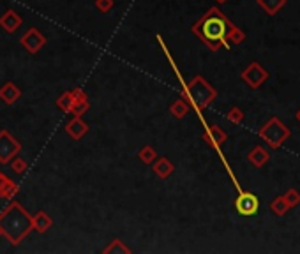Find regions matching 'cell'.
<instances>
[{
	"instance_id": "1",
	"label": "cell",
	"mask_w": 300,
	"mask_h": 254,
	"mask_svg": "<svg viewBox=\"0 0 300 254\" xmlns=\"http://www.w3.org/2000/svg\"><path fill=\"white\" fill-rule=\"evenodd\" d=\"M232 25L233 23L219 7H210L195 25L191 27V32L201 39L203 44H207L210 51H217L221 46L230 48L226 34L232 29Z\"/></svg>"
},
{
	"instance_id": "2",
	"label": "cell",
	"mask_w": 300,
	"mask_h": 254,
	"mask_svg": "<svg viewBox=\"0 0 300 254\" xmlns=\"http://www.w3.org/2000/svg\"><path fill=\"white\" fill-rule=\"evenodd\" d=\"M0 228L4 237L13 246H18L32 231V217L18 201H11L7 208L0 212Z\"/></svg>"
},
{
	"instance_id": "3",
	"label": "cell",
	"mask_w": 300,
	"mask_h": 254,
	"mask_svg": "<svg viewBox=\"0 0 300 254\" xmlns=\"http://www.w3.org/2000/svg\"><path fill=\"white\" fill-rule=\"evenodd\" d=\"M182 97L191 106H195L198 111H203L212 101H216L217 92L203 76H195L187 83L186 89L182 90Z\"/></svg>"
},
{
	"instance_id": "4",
	"label": "cell",
	"mask_w": 300,
	"mask_h": 254,
	"mask_svg": "<svg viewBox=\"0 0 300 254\" xmlns=\"http://www.w3.org/2000/svg\"><path fill=\"white\" fill-rule=\"evenodd\" d=\"M290 127L284 126L279 117H270L268 122L260 129V138L270 148H279L290 138Z\"/></svg>"
},
{
	"instance_id": "5",
	"label": "cell",
	"mask_w": 300,
	"mask_h": 254,
	"mask_svg": "<svg viewBox=\"0 0 300 254\" xmlns=\"http://www.w3.org/2000/svg\"><path fill=\"white\" fill-rule=\"evenodd\" d=\"M21 152V143L11 136L7 129L0 131V164H9Z\"/></svg>"
},
{
	"instance_id": "6",
	"label": "cell",
	"mask_w": 300,
	"mask_h": 254,
	"mask_svg": "<svg viewBox=\"0 0 300 254\" xmlns=\"http://www.w3.org/2000/svg\"><path fill=\"white\" fill-rule=\"evenodd\" d=\"M235 210L244 217H253L260 210V198L249 190H240L235 199Z\"/></svg>"
},
{
	"instance_id": "7",
	"label": "cell",
	"mask_w": 300,
	"mask_h": 254,
	"mask_svg": "<svg viewBox=\"0 0 300 254\" xmlns=\"http://www.w3.org/2000/svg\"><path fill=\"white\" fill-rule=\"evenodd\" d=\"M240 78L251 89H260V87L270 78V74H268V71H267L265 67H262L258 62H251L249 65L242 71Z\"/></svg>"
},
{
	"instance_id": "8",
	"label": "cell",
	"mask_w": 300,
	"mask_h": 254,
	"mask_svg": "<svg viewBox=\"0 0 300 254\" xmlns=\"http://www.w3.org/2000/svg\"><path fill=\"white\" fill-rule=\"evenodd\" d=\"M20 44L29 51L30 55H35L37 51H41V48L46 44V37L39 32V29H29L25 34L20 37Z\"/></svg>"
},
{
	"instance_id": "9",
	"label": "cell",
	"mask_w": 300,
	"mask_h": 254,
	"mask_svg": "<svg viewBox=\"0 0 300 254\" xmlns=\"http://www.w3.org/2000/svg\"><path fill=\"white\" fill-rule=\"evenodd\" d=\"M226 140H228V134L219 126H210L203 132V141L212 148H219L223 143H226Z\"/></svg>"
},
{
	"instance_id": "10",
	"label": "cell",
	"mask_w": 300,
	"mask_h": 254,
	"mask_svg": "<svg viewBox=\"0 0 300 254\" xmlns=\"http://www.w3.org/2000/svg\"><path fill=\"white\" fill-rule=\"evenodd\" d=\"M21 25H23V18H21L16 11H13V9H7V11L0 16V27H2L7 34L16 32Z\"/></svg>"
},
{
	"instance_id": "11",
	"label": "cell",
	"mask_w": 300,
	"mask_h": 254,
	"mask_svg": "<svg viewBox=\"0 0 300 254\" xmlns=\"http://www.w3.org/2000/svg\"><path fill=\"white\" fill-rule=\"evenodd\" d=\"M0 99L9 106L14 104V102H18L21 99V89L16 83H13V81H7L0 89Z\"/></svg>"
},
{
	"instance_id": "12",
	"label": "cell",
	"mask_w": 300,
	"mask_h": 254,
	"mask_svg": "<svg viewBox=\"0 0 300 254\" xmlns=\"http://www.w3.org/2000/svg\"><path fill=\"white\" fill-rule=\"evenodd\" d=\"M152 171L156 173L157 178L166 180V178L171 177V173L175 171V166L168 157H159V159H156V161L152 162Z\"/></svg>"
},
{
	"instance_id": "13",
	"label": "cell",
	"mask_w": 300,
	"mask_h": 254,
	"mask_svg": "<svg viewBox=\"0 0 300 254\" xmlns=\"http://www.w3.org/2000/svg\"><path fill=\"white\" fill-rule=\"evenodd\" d=\"M66 132L71 136L72 140H81L89 132V126L81 120V117H74V119L66 124Z\"/></svg>"
},
{
	"instance_id": "14",
	"label": "cell",
	"mask_w": 300,
	"mask_h": 254,
	"mask_svg": "<svg viewBox=\"0 0 300 254\" xmlns=\"http://www.w3.org/2000/svg\"><path fill=\"white\" fill-rule=\"evenodd\" d=\"M247 159H249V162L254 168H263L267 162L270 161V152H268L267 148H263L262 145H256V147L247 154Z\"/></svg>"
},
{
	"instance_id": "15",
	"label": "cell",
	"mask_w": 300,
	"mask_h": 254,
	"mask_svg": "<svg viewBox=\"0 0 300 254\" xmlns=\"http://www.w3.org/2000/svg\"><path fill=\"white\" fill-rule=\"evenodd\" d=\"M53 224V219L48 216L46 212H35V216H32V229H35L37 233H46Z\"/></svg>"
},
{
	"instance_id": "16",
	"label": "cell",
	"mask_w": 300,
	"mask_h": 254,
	"mask_svg": "<svg viewBox=\"0 0 300 254\" xmlns=\"http://www.w3.org/2000/svg\"><path fill=\"white\" fill-rule=\"evenodd\" d=\"M256 2L268 16H275L286 5V0H256Z\"/></svg>"
},
{
	"instance_id": "17",
	"label": "cell",
	"mask_w": 300,
	"mask_h": 254,
	"mask_svg": "<svg viewBox=\"0 0 300 254\" xmlns=\"http://www.w3.org/2000/svg\"><path fill=\"white\" fill-rule=\"evenodd\" d=\"M191 110V104L186 101V99H177V101L173 102V104L169 106V113L173 115L175 119H184L187 113H189Z\"/></svg>"
},
{
	"instance_id": "18",
	"label": "cell",
	"mask_w": 300,
	"mask_h": 254,
	"mask_svg": "<svg viewBox=\"0 0 300 254\" xmlns=\"http://www.w3.org/2000/svg\"><path fill=\"white\" fill-rule=\"evenodd\" d=\"M270 210L275 217H284L288 214V210H290V205L286 203L284 196H275L270 201Z\"/></svg>"
},
{
	"instance_id": "19",
	"label": "cell",
	"mask_w": 300,
	"mask_h": 254,
	"mask_svg": "<svg viewBox=\"0 0 300 254\" xmlns=\"http://www.w3.org/2000/svg\"><path fill=\"white\" fill-rule=\"evenodd\" d=\"M18 190H20V187H18L11 178H5L4 182H2V186H0V198L13 199L14 196L18 194Z\"/></svg>"
},
{
	"instance_id": "20",
	"label": "cell",
	"mask_w": 300,
	"mask_h": 254,
	"mask_svg": "<svg viewBox=\"0 0 300 254\" xmlns=\"http://www.w3.org/2000/svg\"><path fill=\"white\" fill-rule=\"evenodd\" d=\"M90 108V102L89 99H72V108H71V113L74 117H83Z\"/></svg>"
},
{
	"instance_id": "21",
	"label": "cell",
	"mask_w": 300,
	"mask_h": 254,
	"mask_svg": "<svg viewBox=\"0 0 300 254\" xmlns=\"http://www.w3.org/2000/svg\"><path fill=\"white\" fill-rule=\"evenodd\" d=\"M55 104H57V108H60V110L66 111V113H71V108H72V92L71 90L64 92L60 97H57Z\"/></svg>"
},
{
	"instance_id": "22",
	"label": "cell",
	"mask_w": 300,
	"mask_h": 254,
	"mask_svg": "<svg viewBox=\"0 0 300 254\" xmlns=\"http://www.w3.org/2000/svg\"><path fill=\"white\" fill-rule=\"evenodd\" d=\"M138 157H140V161L143 162V164H152V162L157 159V154H156V150H154V147L145 145L140 152H138Z\"/></svg>"
},
{
	"instance_id": "23",
	"label": "cell",
	"mask_w": 300,
	"mask_h": 254,
	"mask_svg": "<svg viewBox=\"0 0 300 254\" xmlns=\"http://www.w3.org/2000/svg\"><path fill=\"white\" fill-rule=\"evenodd\" d=\"M226 39H228L230 44H240V42L245 41V34L244 30H240L237 25H232V29H230L228 34H226Z\"/></svg>"
},
{
	"instance_id": "24",
	"label": "cell",
	"mask_w": 300,
	"mask_h": 254,
	"mask_svg": "<svg viewBox=\"0 0 300 254\" xmlns=\"http://www.w3.org/2000/svg\"><path fill=\"white\" fill-rule=\"evenodd\" d=\"M226 119H228L232 124H242V122H244V119H245V115H244V111L238 108V106H233L232 110L226 113Z\"/></svg>"
},
{
	"instance_id": "25",
	"label": "cell",
	"mask_w": 300,
	"mask_h": 254,
	"mask_svg": "<svg viewBox=\"0 0 300 254\" xmlns=\"http://www.w3.org/2000/svg\"><path fill=\"white\" fill-rule=\"evenodd\" d=\"M284 199L286 203L290 205V208H295L300 205V192L297 189H288L286 194H284Z\"/></svg>"
},
{
	"instance_id": "26",
	"label": "cell",
	"mask_w": 300,
	"mask_h": 254,
	"mask_svg": "<svg viewBox=\"0 0 300 254\" xmlns=\"http://www.w3.org/2000/svg\"><path fill=\"white\" fill-rule=\"evenodd\" d=\"M131 253V249H129V247H126L124 246V242L122 240H119V238H115L113 242H111V246H108L104 249V253L108 254V253Z\"/></svg>"
},
{
	"instance_id": "27",
	"label": "cell",
	"mask_w": 300,
	"mask_h": 254,
	"mask_svg": "<svg viewBox=\"0 0 300 254\" xmlns=\"http://www.w3.org/2000/svg\"><path fill=\"white\" fill-rule=\"evenodd\" d=\"M9 164H11V168H13L14 173H25L27 171V161L25 159H21V157H18V156L14 157Z\"/></svg>"
},
{
	"instance_id": "28",
	"label": "cell",
	"mask_w": 300,
	"mask_h": 254,
	"mask_svg": "<svg viewBox=\"0 0 300 254\" xmlns=\"http://www.w3.org/2000/svg\"><path fill=\"white\" fill-rule=\"evenodd\" d=\"M113 5H115L113 0H96V9L102 14L110 13L111 9H113Z\"/></svg>"
},
{
	"instance_id": "29",
	"label": "cell",
	"mask_w": 300,
	"mask_h": 254,
	"mask_svg": "<svg viewBox=\"0 0 300 254\" xmlns=\"http://www.w3.org/2000/svg\"><path fill=\"white\" fill-rule=\"evenodd\" d=\"M5 178H7V177H5V175H4V173H2V171H0V186H2V182H4Z\"/></svg>"
},
{
	"instance_id": "30",
	"label": "cell",
	"mask_w": 300,
	"mask_h": 254,
	"mask_svg": "<svg viewBox=\"0 0 300 254\" xmlns=\"http://www.w3.org/2000/svg\"><path fill=\"white\" fill-rule=\"evenodd\" d=\"M214 2H217V4H226L228 0H214Z\"/></svg>"
},
{
	"instance_id": "31",
	"label": "cell",
	"mask_w": 300,
	"mask_h": 254,
	"mask_svg": "<svg viewBox=\"0 0 300 254\" xmlns=\"http://www.w3.org/2000/svg\"><path fill=\"white\" fill-rule=\"evenodd\" d=\"M295 117H297V120H299V122H300V108H299V111H297V115H295Z\"/></svg>"
},
{
	"instance_id": "32",
	"label": "cell",
	"mask_w": 300,
	"mask_h": 254,
	"mask_svg": "<svg viewBox=\"0 0 300 254\" xmlns=\"http://www.w3.org/2000/svg\"><path fill=\"white\" fill-rule=\"evenodd\" d=\"M0 237H4V233H2V228H0Z\"/></svg>"
}]
</instances>
